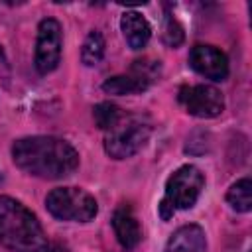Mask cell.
<instances>
[{
    "mask_svg": "<svg viewBox=\"0 0 252 252\" xmlns=\"http://www.w3.org/2000/svg\"><path fill=\"white\" fill-rule=\"evenodd\" d=\"M150 132H152V128L144 118L132 116V114H122L120 120L110 130H106L104 150L114 159H126V158L138 154L146 146Z\"/></svg>",
    "mask_w": 252,
    "mask_h": 252,
    "instance_id": "obj_4",
    "label": "cell"
},
{
    "mask_svg": "<svg viewBox=\"0 0 252 252\" xmlns=\"http://www.w3.org/2000/svg\"><path fill=\"white\" fill-rule=\"evenodd\" d=\"M93 116H94V122L100 130H110L122 116V110L112 104V102H100L94 106L93 110Z\"/></svg>",
    "mask_w": 252,
    "mask_h": 252,
    "instance_id": "obj_16",
    "label": "cell"
},
{
    "mask_svg": "<svg viewBox=\"0 0 252 252\" xmlns=\"http://www.w3.org/2000/svg\"><path fill=\"white\" fill-rule=\"evenodd\" d=\"M165 252H207L205 230L199 224L179 226L167 240Z\"/></svg>",
    "mask_w": 252,
    "mask_h": 252,
    "instance_id": "obj_10",
    "label": "cell"
},
{
    "mask_svg": "<svg viewBox=\"0 0 252 252\" xmlns=\"http://www.w3.org/2000/svg\"><path fill=\"white\" fill-rule=\"evenodd\" d=\"M159 61H154V59H136L132 69H130V75L136 77L138 81H142L146 87H150L158 77H159Z\"/></svg>",
    "mask_w": 252,
    "mask_h": 252,
    "instance_id": "obj_15",
    "label": "cell"
},
{
    "mask_svg": "<svg viewBox=\"0 0 252 252\" xmlns=\"http://www.w3.org/2000/svg\"><path fill=\"white\" fill-rule=\"evenodd\" d=\"M148 87L142 83V81H138L136 77H132L130 73L128 75H116V77H110V79H106L104 83H102V91L104 93H108V94H118V96H122V94H136V93H142V91H146Z\"/></svg>",
    "mask_w": 252,
    "mask_h": 252,
    "instance_id": "obj_13",
    "label": "cell"
},
{
    "mask_svg": "<svg viewBox=\"0 0 252 252\" xmlns=\"http://www.w3.org/2000/svg\"><path fill=\"white\" fill-rule=\"evenodd\" d=\"M228 205L238 213H248L252 209V181L248 177L236 181L230 185L226 193Z\"/></svg>",
    "mask_w": 252,
    "mask_h": 252,
    "instance_id": "obj_12",
    "label": "cell"
},
{
    "mask_svg": "<svg viewBox=\"0 0 252 252\" xmlns=\"http://www.w3.org/2000/svg\"><path fill=\"white\" fill-rule=\"evenodd\" d=\"M120 30L124 33L126 43L132 49H142L146 47V43L150 41L152 35V28L148 24V20L138 14V12H126L120 18Z\"/></svg>",
    "mask_w": 252,
    "mask_h": 252,
    "instance_id": "obj_11",
    "label": "cell"
},
{
    "mask_svg": "<svg viewBox=\"0 0 252 252\" xmlns=\"http://www.w3.org/2000/svg\"><path fill=\"white\" fill-rule=\"evenodd\" d=\"M12 159L22 171L43 179L67 177L79 165L77 150L53 136H28L14 142Z\"/></svg>",
    "mask_w": 252,
    "mask_h": 252,
    "instance_id": "obj_1",
    "label": "cell"
},
{
    "mask_svg": "<svg viewBox=\"0 0 252 252\" xmlns=\"http://www.w3.org/2000/svg\"><path fill=\"white\" fill-rule=\"evenodd\" d=\"M165 45L169 47H177L183 43V28L179 26V22L173 18V16H167L165 18V26H163V33H161Z\"/></svg>",
    "mask_w": 252,
    "mask_h": 252,
    "instance_id": "obj_17",
    "label": "cell"
},
{
    "mask_svg": "<svg viewBox=\"0 0 252 252\" xmlns=\"http://www.w3.org/2000/svg\"><path fill=\"white\" fill-rule=\"evenodd\" d=\"M112 228H114V234L124 250H134L142 240V228H140L132 209L126 205H122L114 211Z\"/></svg>",
    "mask_w": 252,
    "mask_h": 252,
    "instance_id": "obj_9",
    "label": "cell"
},
{
    "mask_svg": "<svg viewBox=\"0 0 252 252\" xmlns=\"http://www.w3.org/2000/svg\"><path fill=\"white\" fill-rule=\"evenodd\" d=\"M189 65L193 71L211 81H224L228 77L226 55L213 45H195L189 51Z\"/></svg>",
    "mask_w": 252,
    "mask_h": 252,
    "instance_id": "obj_8",
    "label": "cell"
},
{
    "mask_svg": "<svg viewBox=\"0 0 252 252\" xmlns=\"http://www.w3.org/2000/svg\"><path fill=\"white\" fill-rule=\"evenodd\" d=\"M61 24L55 18H45L39 22L37 28V41H35V69L41 75L51 73L61 59Z\"/></svg>",
    "mask_w": 252,
    "mask_h": 252,
    "instance_id": "obj_6",
    "label": "cell"
},
{
    "mask_svg": "<svg viewBox=\"0 0 252 252\" xmlns=\"http://www.w3.org/2000/svg\"><path fill=\"white\" fill-rule=\"evenodd\" d=\"M0 65H6V57H4V51L0 47Z\"/></svg>",
    "mask_w": 252,
    "mask_h": 252,
    "instance_id": "obj_18",
    "label": "cell"
},
{
    "mask_svg": "<svg viewBox=\"0 0 252 252\" xmlns=\"http://www.w3.org/2000/svg\"><path fill=\"white\" fill-rule=\"evenodd\" d=\"M179 102L197 118H215L224 108V98L219 89L211 85H191L179 89Z\"/></svg>",
    "mask_w": 252,
    "mask_h": 252,
    "instance_id": "obj_7",
    "label": "cell"
},
{
    "mask_svg": "<svg viewBox=\"0 0 252 252\" xmlns=\"http://www.w3.org/2000/svg\"><path fill=\"white\" fill-rule=\"evenodd\" d=\"M205 185L203 173L195 165H181L165 183V197L159 203V217L169 220L177 209H191Z\"/></svg>",
    "mask_w": 252,
    "mask_h": 252,
    "instance_id": "obj_3",
    "label": "cell"
},
{
    "mask_svg": "<svg viewBox=\"0 0 252 252\" xmlns=\"http://www.w3.org/2000/svg\"><path fill=\"white\" fill-rule=\"evenodd\" d=\"M47 211L59 220L89 222L96 217L98 205L94 197L79 187H57L45 197Z\"/></svg>",
    "mask_w": 252,
    "mask_h": 252,
    "instance_id": "obj_5",
    "label": "cell"
},
{
    "mask_svg": "<svg viewBox=\"0 0 252 252\" xmlns=\"http://www.w3.org/2000/svg\"><path fill=\"white\" fill-rule=\"evenodd\" d=\"M0 242L10 252H49L35 215L12 197H0Z\"/></svg>",
    "mask_w": 252,
    "mask_h": 252,
    "instance_id": "obj_2",
    "label": "cell"
},
{
    "mask_svg": "<svg viewBox=\"0 0 252 252\" xmlns=\"http://www.w3.org/2000/svg\"><path fill=\"white\" fill-rule=\"evenodd\" d=\"M102 55H104V37H102L100 32L93 30V32L87 35L85 43H83L81 59H83L85 65L93 67V65H98V63H100Z\"/></svg>",
    "mask_w": 252,
    "mask_h": 252,
    "instance_id": "obj_14",
    "label": "cell"
}]
</instances>
